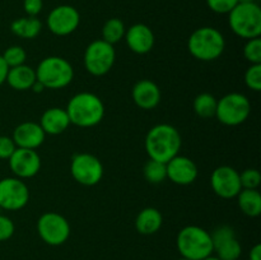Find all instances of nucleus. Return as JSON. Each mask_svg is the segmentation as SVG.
Segmentation results:
<instances>
[{
  "label": "nucleus",
  "mask_w": 261,
  "mask_h": 260,
  "mask_svg": "<svg viewBox=\"0 0 261 260\" xmlns=\"http://www.w3.org/2000/svg\"><path fill=\"white\" fill-rule=\"evenodd\" d=\"M31 89H32L33 92H36V93H41V92H42L43 89H46V88H45V87H43V84L41 83V82H38L37 79H36L35 84H33L32 88H31Z\"/></svg>",
  "instance_id": "38"
},
{
  "label": "nucleus",
  "mask_w": 261,
  "mask_h": 260,
  "mask_svg": "<svg viewBox=\"0 0 261 260\" xmlns=\"http://www.w3.org/2000/svg\"><path fill=\"white\" fill-rule=\"evenodd\" d=\"M189 53L200 61H213L221 58L226 48L224 36L214 27H201L194 31L188 41Z\"/></svg>",
  "instance_id": "4"
},
{
  "label": "nucleus",
  "mask_w": 261,
  "mask_h": 260,
  "mask_svg": "<svg viewBox=\"0 0 261 260\" xmlns=\"http://www.w3.org/2000/svg\"><path fill=\"white\" fill-rule=\"evenodd\" d=\"M213 252L221 260H239L242 254V246L236 236L233 227L228 224L218 226L211 233Z\"/></svg>",
  "instance_id": "12"
},
{
  "label": "nucleus",
  "mask_w": 261,
  "mask_h": 260,
  "mask_svg": "<svg viewBox=\"0 0 261 260\" xmlns=\"http://www.w3.org/2000/svg\"><path fill=\"white\" fill-rule=\"evenodd\" d=\"M35 71L36 79L41 82L46 89L65 88L74 78L73 66L61 56H47L42 59Z\"/></svg>",
  "instance_id": "6"
},
{
  "label": "nucleus",
  "mask_w": 261,
  "mask_h": 260,
  "mask_svg": "<svg viewBox=\"0 0 261 260\" xmlns=\"http://www.w3.org/2000/svg\"><path fill=\"white\" fill-rule=\"evenodd\" d=\"M251 103L244 93L232 92L217 102L216 117L227 126H237L249 119Z\"/></svg>",
  "instance_id": "7"
},
{
  "label": "nucleus",
  "mask_w": 261,
  "mask_h": 260,
  "mask_svg": "<svg viewBox=\"0 0 261 260\" xmlns=\"http://www.w3.org/2000/svg\"><path fill=\"white\" fill-rule=\"evenodd\" d=\"M176 246L181 257L188 260H203L213 255L211 232L195 224L184 227L178 232Z\"/></svg>",
  "instance_id": "3"
},
{
  "label": "nucleus",
  "mask_w": 261,
  "mask_h": 260,
  "mask_svg": "<svg viewBox=\"0 0 261 260\" xmlns=\"http://www.w3.org/2000/svg\"><path fill=\"white\" fill-rule=\"evenodd\" d=\"M2 56L9 68H14V66L23 65V64L25 63L27 53H25V50L22 46L13 45L10 46V47H8L7 50L3 53Z\"/></svg>",
  "instance_id": "28"
},
{
  "label": "nucleus",
  "mask_w": 261,
  "mask_h": 260,
  "mask_svg": "<svg viewBox=\"0 0 261 260\" xmlns=\"http://www.w3.org/2000/svg\"><path fill=\"white\" fill-rule=\"evenodd\" d=\"M70 124L79 127H93L103 120L105 105L97 94L92 92H79L69 99L66 105Z\"/></svg>",
  "instance_id": "2"
},
{
  "label": "nucleus",
  "mask_w": 261,
  "mask_h": 260,
  "mask_svg": "<svg viewBox=\"0 0 261 260\" xmlns=\"http://www.w3.org/2000/svg\"><path fill=\"white\" fill-rule=\"evenodd\" d=\"M42 0H23V9L28 17H36L42 10Z\"/></svg>",
  "instance_id": "35"
},
{
  "label": "nucleus",
  "mask_w": 261,
  "mask_h": 260,
  "mask_svg": "<svg viewBox=\"0 0 261 260\" xmlns=\"http://www.w3.org/2000/svg\"><path fill=\"white\" fill-rule=\"evenodd\" d=\"M81 22L79 12L71 5H59L47 17V27L56 36H68L78 28Z\"/></svg>",
  "instance_id": "14"
},
{
  "label": "nucleus",
  "mask_w": 261,
  "mask_h": 260,
  "mask_svg": "<svg viewBox=\"0 0 261 260\" xmlns=\"http://www.w3.org/2000/svg\"><path fill=\"white\" fill-rule=\"evenodd\" d=\"M237 203L247 217H257L261 213V194L257 189H242L239 193Z\"/></svg>",
  "instance_id": "23"
},
{
  "label": "nucleus",
  "mask_w": 261,
  "mask_h": 260,
  "mask_svg": "<svg viewBox=\"0 0 261 260\" xmlns=\"http://www.w3.org/2000/svg\"><path fill=\"white\" fill-rule=\"evenodd\" d=\"M217 102L218 99L213 94L204 92V93L198 94L194 99V111L201 119H211V117L216 116Z\"/></svg>",
  "instance_id": "25"
},
{
  "label": "nucleus",
  "mask_w": 261,
  "mask_h": 260,
  "mask_svg": "<svg viewBox=\"0 0 261 260\" xmlns=\"http://www.w3.org/2000/svg\"><path fill=\"white\" fill-rule=\"evenodd\" d=\"M116 59L114 45L101 40L92 41L84 51V68L91 75L102 76L112 69Z\"/></svg>",
  "instance_id": "8"
},
{
  "label": "nucleus",
  "mask_w": 261,
  "mask_h": 260,
  "mask_svg": "<svg viewBox=\"0 0 261 260\" xmlns=\"http://www.w3.org/2000/svg\"><path fill=\"white\" fill-rule=\"evenodd\" d=\"M240 2H252V0H240Z\"/></svg>",
  "instance_id": "40"
},
{
  "label": "nucleus",
  "mask_w": 261,
  "mask_h": 260,
  "mask_svg": "<svg viewBox=\"0 0 261 260\" xmlns=\"http://www.w3.org/2000/svg\"><path fill=\"white\" fill-rule=\"evenodd\" d=\"M239 3L240 0H206L209 9L218 14H228Z\"/></svg>",
  "instance_id": "32"
},
{
  "label": "nucleus",
  "mask_w": 261,
  "mask_h": 260,
  "mask_svg": "<svg viewBox=\"0 0 261 260\" xmlns=\"http://www.w3.org/2000/svg\"><path fill=\"white\" fill-rule=\"evenodd\" d=\"M167 178L176 185H190L198 177V166L191 158L186 155H175L166 163Z\"/></svg>",
  "instance_id": "16"
},
{
  "label": "nucleus",
  "mask_w": 261,
  "mask_h": 260,
  "mask_svg": "<svg viewBox=\"0 0 261 260\" xmlns=\"http://www.w3.org/2000/svg\"><path fill=\"white\" fill-rule=\"evenodd\" d=\"M46 134L41 125L35 121H24L14 129L12 139L14 140L17 148L37 149L45 142Z\"/></svg>",
  "instance_id": "17"
},
{
  "label": "nucleus",
  "mask_w": 261,
  "mask_h": 260,
  "mask_svg": "<svg viewBox=\"0 0 261 260\" xmlns=\"http://www.w3.org/2000/svg\"><path fill=\"white\" fill-rule=\"evenodd\" d=\"M211 186L214 193L221 198H236L242 190L240 172L231 166H219L212 172Z\"/></svg>",
  "instance_id": "13"
},
{
  "label": "nucleus",
  "mask_w": 261,
  "mask_h": 260,
  "mask_svg": "<svg viewBox=\"0 0 261 260\" xmlns=\"http://www.w3.org/2000/svg\"><path fill=\"white\" fill-rule=\"evenodd\" d=\"M15 149H17V145L12 137L0 135V160H9Z\"/></svg>",
  "instance_id": "34"
},
{
  "label": "nucleus",
  "mask_w": 261,
  "mask_h": 260,
  "mask_svg": "<svg viewBox=\"0 0 261 260\" xmlns=\"http://www.w3.org/2000/svg\"><path fill=\"white\" fill-rule=\"evenodd\" d=\"M250 260H261V245L256 244L251 247L249 254Z\"/></svg>",
  "instance_id": "37"
},
{
  "label": "nucleus",
  "mask_w": 261,
  "mask_h": 260,
  "mask_svg": "<svg viewBox=\"0 0 261 260\" xmlns=\"http://www.w3.org/2000/svg\"><path fill=\"white\" fill-rule=\"evenodd\" d=\"M180 132L170 124H157L150 127L144 140L145 152L150 160L167 163L181 149Z\"/></svg>",
  "instance_id": "1"
},
{
  "label": "nucleus",
  "mask_w": 261,
  "mask_h": 260,
  "mask_svg": "<svg viewBox=\"0 0 261 260\" xmlns=\"http://www.w3.org/2000/svg\"><path fill=\"white\" fill-rule=\"evenodd\" d=\"M30 201V189L18 177H4L0 180V208L4 211H20Z\"/></svg>",
  "instance_id": "11"
},
{
  "label": "nucleus",
  "mask_w": 261,
  "mask_h": 260,
  "mask_svg": "<svg viewBox=\"0 0 261 260\" xmlns=\"http://www.w3.org/2000/svg\"><path fill=\"white\" fill-rule=\"evenodd\" d=\"M38 124L41 125L46 135H59L68 129L70 120L65 109L51 107L43 112Z\"/></svg>",
  "instance_id": "20"
},
{
  "label": "nucleus",
  "mask_w": 261,
  "mask_h": 260,
  "mask_svg": "<svg viewBox=\"0 0 261 260\" xmlns=\"http://www.w3.org/2000/svg\"><path fill=\"white\" fill-rule=\"evenodd\" d=\"M10 30L18 37L32 40V38H36L41 33L42 23L36 17H22L13 20Z\"/></svg>",
  "instance_id": "24"
},
{
  "label": "nucleus",
  "mask_w": 261,
  "mask_h": 260,
  "mask_svg": "<svg viewBox=\"0 0 261 260\" xmlns=\"http://www.w3.org/2000/svg\"><path fill=\"white\" fill-rule=\"evenodd\" d=\"M177 260H188V259H184V257H180V259H177Z\"/></svg>",
  "instance_id": "41"
},
{
  "label": "nucleus",
  "mask_w": 261,
  "mask_h": 260,
  "mask_svg": "<svg viewBox=\"0 0 261 260\" xmlns=\"http://www.w3.org/2000/svg\"><path fill=\"white\" fill-rule=\"evenodd\" d=\"M245 83L251 91H261V64H251L245 73Z\"/></svg>",
  "instance_id": "30"
},
{
  "label": "nucleus",
  "mask_w": 261,
  "mask_h": 260,
  "mask_svg": "<svg viewBox=\"0 0 261 260\" xmlns=\"http://www.w3.org/2000/svg\"><path fill=\"white\" fill-rule=\"evenodd\" d=\"M144 178L150 184H161L167 178V168L166 163L158 162L154 160H148L143 168Z\"/></svg>",
  "instance_id": "27"
},
{
  "label": "nucleus",
  "mask_w": 261,
  "mask_h": 260,
  "mask_svg": "<svg viewBox=\"0 0 261 260\" xmlns=\"http://www.w3.org/2000/svg\"><path fill=\"white\" fill-rule=\"evenodd\" d=\"M228 23L234 35L251 40L261 35V9L252 2H240L228 13Z\"/></svg>",
  "instance_id": "5"
},
{
  "label": "nucleus",
  "mask_w": 261,
  "mask_h": 260,
  "mask_svg": "<svg viewBox=\"0 0 261 260\" xmlns=\"http://www.w3.org/2000/svg\"><path fill=\"white\" fill-rule=\"evenodd\" d=\"M37 232L45 244L60 246L70 236V224L68 219L56 212H46L38 218Z\"/></svg>",
  "instance_id": "9"
},
{
  "label": "nucleus",
  "mask_w": 261,
  "mask_h": 260,
  "mask_svg": "<svg viewBox=\"0 0 261 260\" xmlns=\"http://www.w3.org/2000/svg\"><path fill=\"white\" fill-rule=\"evenodd\" d=\"M244 56L250 64H261V40L260 37L247 40L244 47Z\"/></svg>",
  "instance_id": "29"
},
{
  "label": "nucleus",
  "mask_w": 261,
  "mask_h": 260,
  "mask_svg": "<svg viewBox=\"0 0 261 260\" xmlns=\"http://www.w3.org/2000/svg\"><path fill=\"white\" fill-rule=\"evenodd\" d=\"M125 32H126V28H125L124 22L119 18H111L102 27V40L115 45L124 38Z\"/></svg>",
  "instance_id": "26"
},
{
  "label": "nucleus",
  "mask_w": 261,
  "mask_h": 260,
  "mask_svg": "<svg viewBox=\"0 0 261 260\" xmlns=\"http://www.w3.org/2000/svg\"><path fill=\"white\" fill-rule=\"evenodd\" d=\"M36 82V71L32 66L23 65L9 68L7 83L15 91H28Z\"/></svg>",
  "instance_id": "22"
},
{
  "label": "nucleus",
  "mask_w": 261,
  "mask_h": 260,
  "mask_svg": "<svg viewBox=\"0 0 261 260\" xmlns=\"http://www.w3.org/2000/svg\"><path fill=\"white\" fill-rule=\"evenodd\" d=\"M124 38L126 41L127 47L138 55L148 54L154 46V33L144 23L133 24L125 32Z\"/></svg>",
  "instance_id": "18"
},
{
  "label": "nucleus",
  "mask_w": 261,
  "mask_h": 260,
  "mask_svg": "<svg viewBox=\"0 0 261 260\" xmlns=\"http://www.w3.org/2000/svg\"><path fill=\"white\" fill-rule=\"evenodd\" d=\"M70 173L81 185L94 186L103 177V165L94 154L76 153L71 158Z\"/></svg>",
  "instance_id": "10"
},
{
  "label": "nucleus",
  "mask_w": 261,
  "mask_h": 260,
  "mask_svg": "<svg viewBox=\"0 0 261 260\" xmlns=\"http://www.w3.org/2000/svg\"><path fill=\"white\" fill-rule=\"evenodd\" d=\"M15 226L14 222L9 217L0 214V242L7 241L14 235Z\"/></svg>",
  "instance_id": "33"
},
{
  "label": "nucleus",
  "mask_w": 261,
  "mask_h": 260,
  "mask_svg": "<svg viewBox=\"0 0 261 260\" xmlns=\"http://www.w3.org/2000/svg\"><path fill=\"white\" fill-rule=\"evenodd\" d=\"M132 97L139 109L153 110L161 102V89L153 81L142 79L133 87Z\"/></svg>",
  "instance_id": "19"
},
{
  "label": "nucleus",
  "mask_w": 261,
  "mask_h": 260,
  "mask_svg": "<svg viewBox=\"0 0 261 260\" xmlns=\"http://www.w3.org/2000/svg\"><path fill=\"white\" fill-rule=\"evenodd\" d=\"M203 260H221V259H219V257H217L216 255H211V256L205 257V259H203Z\"/></svg>",
  "instance_id": "39"
},
{
  "label": "nucleus",
  "mask_w": 261,
  "mask_h": 260,
  "mask_svg": "<svg viewBox=\"0 0 261 260\" xmlns=\"http://www.w3.org/2000/svg\"><path fill=\"white\" fill-rule=\"evenodd\" d=\"M163 217L157 208L147 206L138 213L135 218V228L142 235H154L162 227Z\"/></svg>",
  "instance_id": "21"
},
{
  "label": "nucleus",
  "mask_w": 261,
  "mask_h": 260,
  "mask_svg": "<svg viewBox=\"0 0 261 260\" xmlns=\"http://www.w3.org/2000/svg\"><path fill=\"white\" fill-rule=\"evenodd\" d=\"M242 189H257L261 184V175L256 168H246L240 173Z\"/></svg>",
  "instance_id": "31"
},
{
  "label": "nucleus",
  "mask_w": 261,
  "mask_h": 260,
  "mask_svg": "<svg viewBox=\"0 0 261 260\" xmlns=\"http://www.w3.org/2000/svg\"><path fill=\"white\" fill-rule=\"evenodd\" d=\"M8 162L13 175L22 180L33 177L41 170V157L35 149L17 148Z\"/></svg>",
  "instance_id": "15"
},
{
  "label": "nucleus",
  "mask_w": 261,
  "mask_h": 260,
  "mask_svg": "<svg viewBox=\"0 0 261 260\" xmlns=\"http://www.w3.org/2000/svg\"><path fill=\"white\" fill-rule=\"evenodd\" d=\"M0 211H2V208H0Z\"/></svg>",
  "instance_id": "42"
},
{
  "label": "nucleus",
  "mask_w": 261,
  "mask_h": 260,
  "mask_svg": "<svg viewBox=\"0 0 261 260\" xmlns=\"http://www.w3.org/2000/svg\"><path fill=\"white\" fill-rule=\"evenodd\" d=\"M8 71H9V66L7 65L5 60L3 59V56L0 55V86L7 82V75H8Z\"/></svg>",
  "instance_id": "36"
}]
</instances>
